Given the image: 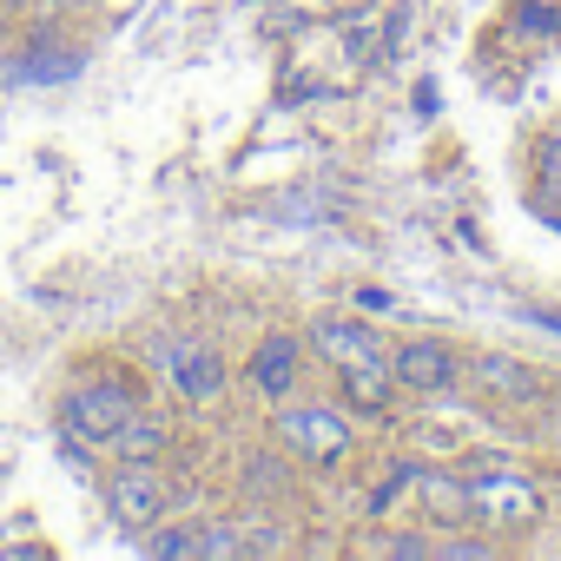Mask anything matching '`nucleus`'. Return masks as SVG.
<instances>
[{"instance_id":"nucleus-1","label":"nucleus","mask_w":561,"mask_h":561,"mask_svg":"<svg viewBox=\"0 0 561 561\" xmlns=\"http://www.w3.org/2000/svg\"><path fill=\"white\" fill-rule=\"evenodd\" d=\"M133 410H139V397H133L126 383H106V377L73 383V390L60 397V436H67L73 449H106L113 430H119Z\"/></svg>"},{"instance_id":"nucleus-2","label":"nucleus","mask_w":561,"mask_h":561,"mask_svg":"<svg viewBox=\"0 0 561 561\" xmlns=\"http://www.w3.org/2000/svg\"><path fill=\"white\" fill-rule=\"evenodd\" d=\"M277 443L285 449H298L311 469H331V462H344L351 456V416L337 410V403H277Z\"/></svg>"},{"instance_id":"nucleus-3","label":"nucleus","mask_w":561,"mask_h":561,"mask_svg":"<svg viewBox=\"0 0 561 561\" xmlns=\"http://www.w3.org/2000/svg\"><path fill=\"white\" fill-rule=\"evenodd\" d=\"M462 489H469V515H476L482 528H528V522L541 515L535 476H522V469H508V462L462 476Z\"/></svg>"},{"instance_id":"nucleus-4","label":"nucleus","mask_w":561,"mask_h":561,"mask_svg":"<svg viewBox=\"0 0 561 561\" xmlns=\"http://www.w3.org/2000/svg\"><path fill=\"white\" fill-rule=\"evenodd\" d=\"M305 351H318L331 370H364V364H390V337L364 318H311Z\"/></svg>"},{"instance_id":"nucleus-5","label":"nucleus","mask_w":561,"mask_h":561,"mask_svg":"<svg viewBox=\"0 0 561 561\" xmlns=\"http://www.w3.org/2000/svg\"><path fill=\"white\" fill-rule=\"evenodd\" d=\"M390 377L410 397H449L462 383V357L436 337H403V344H390Z\"/></svg>"},{"instance_id":"nucleus-6","label":"nucleus","mask_w":561,"mask_h":561,"mask_svg":"<svg viewBox=\"0 0 561 561\" xmlns=\"http://www.w3.org/2000/svg\"><path fill=\"white\" fill-rule=\"evenodd\" d=\"M152 357H159V370L172 377V390H179L185 403H218V397H225V364H218L211 344H198V337H165Z\"/></svg>"},{"instance_id":"nucleus-7","label":"nucleus","mask_w":561,"mask_h":561,"mask_svg":"<svg viewBox=\"0 0 561 561\" xmlns=\"http://www.w3.org/2000/svg\"><path fill=\"white\" fill-rule=\"evenodd\" d=\"M106 508H113L119 528H152L165 515V476H159V462H119L106 476Z\"/></svg>"},{"instance_id":"nucleus-8","label":"nucleus","mask_w":561,"mask_h":561,"mask_svg":"<svg viewBox=\"0 0 561 561\" xmlns=\"http://www.w3.org/2000/svg\"><path fill=\"white\" fill-rule=\"evenodd\" d=\"M244 383H251L264 403H291V397H298V383H305V337H291V331H271V337L251 351V364H244Z\"/></svg>"},{"instance_id":"nucleus-9","label":"nucleus","mask_w":561,"mask_h":561,"mask_svg":"<svg viewBox=\"0 0 561 561\" xmlns=\"http://www.w3.org/2000/svg\"><path fill=\"white\" fill-rule=\"evenodd\" d=\"M165 443H172V423H165L159 410H133V416L113 430V443H106V449H113L119 462H159V456H165Z\"/></svg>"},{"instance_id":"nucleus-10","label":"nucleus","mask_w":561,"mask_h":561,"mask_svg":"<svg viewBox=\"0 0 561 561\" xmlns=\"http://www.w3.org/2000/svg\"><path fill=\"white\" fill-rule=\"evenodd\" d=\"M416 502L436 515V522H462L469 515V489L456 476H436V469H416Z\"/></svg>"},{"instance_id":"nucleus-11","label":"nucleus","mask_w":561,"mask_h":561,"mask_svg":"<svg viewBox=\"0 0 561 561\" xmlns=\"http://www.w3.org/2000/svg\"><path fill=\"white\" fill-rule=\"evenodd\" d=\"M476 383L495 390V397H515V403L535 397V377H528L522 364H508V357H476Z\"/></svg>"},{"instance_id":"nucleus-12","label":"nucleus","mask_w":561,"mask_h":561,"mask_svg":"<svg viewBox=\"0 0 561 561\" xmlns=\"http://www.w3.org/2000/svg\"><path fill=\"white\" fill-rule=\"evenodd\" d=\"M410 489H416V462H397V469H383V482H377V489L364 495L370 522H383V515H390V508H397V502H403Z\"/></svg>"},{"instance_id":"nucleus-13","label":"nucleus","mask_w":561,"mask_h":561,"mask_svg":"<svg viewBox=\"0 0 561 561\" xmlns=\"http://www.w3.org/2000/svg\"><path fill=\"white\" fill-rule=\"evenodd\" d=\"M152 554H165V561H211V554H205V522L159 528V535H152Z\"/></svg>"},{"instance_id":"nucleus-14","label":"nucleus","mask_w":561,"mask_h":561,"mask_svg":"<svg viewBox=\"0 0 561 561\" xmlns=\"http://www.w3.org/2000/svg\"><path fill=\"white\" fill-rule=\"evenodd\" d=\"M370 548H377V554H430V541H423V535H377Z\"/></svg>"},{"instance_id":"nucleus-15","label":"nucleus","mask_w":561,"mask_h":561,"mask_svg":"<svg viewBox=\"0 0 561 561\" xmlns=\"http://www.w3.org/2000/svg\"><path fill=\"white\" fill-rule=\"evenodd\" d=\"M522 27H535V34H554V27H561V14H548V8H522Z\"/></svg>"},{"instance_id":"nucleus-16","label":"nucleus","mask_w":561,"mask_h":561,"mask_svg":"<svg viewBox=\"0 0 561 561\" xmlns=\"http://www.w3.org/2000/svg\"><path fill=\"white\" fill-rule=\"evenodd\" d=\"M357 305H364V311H390L397 298H390V291H370V285H364V291H357Z\"/></svg>"},{"instance_id":"nucleus-17","label":"nucleus","mask_w":561,"mask_h":561,"mask_svg":"<svg viewBox=\"0 0 561 561\" xmlns=\"http://www.w3.org/2000/svg\"><path fill=\"white\" fill-rule=\"evenodd\" d=\"M54 8H93V0H54Z\"/></svg>"}]
</instances>
